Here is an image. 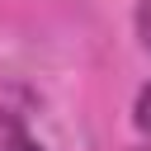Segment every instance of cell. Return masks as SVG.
<instances>
[{"mask_svg": "<svg viewBox=\"0 0 151 151\" xmlns=\"http://www.w3.org/2000/svg\"><path fill=\"white\" fill-rule=\"evenodd\" d=\"M137 38L151 47V0H142V5H137Z\"/></svg>", "mask_w": 151, "mask_h": 151, "instance_id": "3957f363", "label": "cell"}, {"mask_svg": "<svg viewBox=\"0 0 151 151\" xmlns=\"http://www.w3.org/2000/svg\"><path fill=\"white\" fill-rule=\"evenodd\" d=\"M0 151H42L24 127H19V118H9V113H0Z\"/></svg>", "mask_w": 151, "mask_h": 151, "instance_id": "6da1fadb", "label": "cell"}, {"mask_svg": "<svg viewBox=\"0 0 151 151\" xmlns=\"http://www.w3.org/2000/svg\"><path fill=\"white\" fill-rule=\"evenodd\" d=\"M132 118H137V127H142V132L151 137V85H146V90L137 94V109H132Z\"/></svg>", "mask_w": 151, "mask_h": 151, "instance_id": "7a4b0ae2", "label": "cell"}]
</instances>
